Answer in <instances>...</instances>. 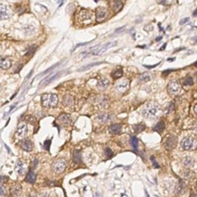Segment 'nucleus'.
Listing matches in <instances>:
<instances>
[{
    "instance_id": "1",
    "label": "nucleus",
    "mask_w": 197,
    "mask_h": 197,
    "mask_svg": "<svg viewBox=\"0 0 197 197\" xmlns=\"http://www.w3.org/2000/svg\"><path fill=\"white\" fill-rule=\"evenodd\" d=\"M116 42H111V43H106L104 45H96V46L89 49V50H87L86 52H83L82 55H86V56H100V55L104 53L107 49H109V48L116 45Z\"/></svg>"
},
{
    "instance_id": "2",
    "label": "nucleus",
    "mask_w": 197,
    "mask_h": 197,
    "mask_svg": "<svg viewBox=\"0 0 197 197\" xmlns=\"http://www.w3.org/2000/svg\"><path fill=\"white\" fill-rule=\"evenodd\" d=\"M160 109L155 104H147L143 109L142 113L146 118L156 119L160 113Z\"/></svg>"
},
{
    "instance_id": "3",
    "label": "nucleus",
    "mask_w": 197,
    "mask_h": 197,
    "mask_svg": "<svg viewBox=\"0 0 197 197\" xmlns=\"http://www.w3.org/2000/svg\"><path fill=\"white\" fill-rule=\"evenodd\" d=\"M42 104L47 108L56 107L58 104V96L56 94H44L42 96Z\"/></svg>"
},
{
    "instance_id": "4",
    "label": "nucleus",
    "mask_w": 197,
    "mask_h": 197,
    "mask_svg": "<svg viewBox=\"0 0 197 197\" xmlns=\"http://www.w3.org/2000/svg\"><path fill=\"white\" fill-rule=\"evenodd\" d=\"M67 166V162L66 159H57L53 162L52 164V169L56 173H60L65 170V169L66 168Z\"/></svg>"
},
{
    "instance_id": "5",
    "label": "nucleus",
    "mask_w": 197,
    "mask_h": 197,
    "mask_svg": "<svg viewBox=\"0 0 197 197\" xmlns=\"http://www.w3.org/2000/svg\"><path fill=\"white\" fill-rule=\"evenodd\" d=\"M79 20L83 24L90 23L93 19L92 13L86 9H83L81 12H79L78 15Z\"/></svg>"
},
{
    "instance_id": "6",
    "label": "nucleus",
    "mask_w": 197,
    "mask_h": 197,
    "mask_svg": "<svg viewBox=\"0 0 197 197\" xmlns=\"http://www.w3.org/2000/svg\"><path fill=\"white\" fill-rule=\"evenodd\" d=\"M181 91V86L177 81L172 80L168 84V92L170 95H177Z\"/></svg>"
},
{
    "instance_id": "7",
    "label": "nucleus",
    "mask_w": 197,
    "mask_h": 197,
    "mask_svg": "<svg viewBox=\"0 0 197 197\" xmlns=\"http://www.w3.org/2000/svg\"><path fill=\"white\" fill-rule=\"evenodd\" d=\"M194 146V139L192 138L186 137L184 138L181 142V146L183 150H189L192 149Z\"/></svg>"
},
{
    "instance_id": "8",
    "label": "nucleus",
    "mask_w": 197,
    "mask_h": 197,
    "mask_svg": "<svg viewBox=\"0 0 197 197\" xmlns=\"http://www.w3.org/2000/svg\"><path fill=\"white\" fill-rule=\"evenodd\" d=\"M107 16L106 9L103 7H98L95 11V16H96V21L102 22L105 19Z\"/></svg>"
},
{
    "instance_id": "9",
    "label": "nucleus",
    "mask_w": 197,
    "mask_h": 197,
    "mask_svg": "<svg viewBox=\"0 0 197 197\" xmlns=\"http://www.w3.org/2000/svg\"><path fill=\"white\" fill-rule=\"evenodd\" d=\"M28 133V126L25 123H22L19 125L17 129L16 134L19 137H24Z\"/></svg>"
},
{
    "instance_id": "10",
    "label": "nucleus",
    "mask_w": 197,
    "mask_h": 197,
    "mask_svg": "<svg viewBox=\"0 0 197 197\" xmlns=\"http://www.w3.org/2000/svg\"><path fill=\"white\" fill-rule=\"evenodd\" d=\"M11 16V10L5 5H0V19H8Z\"/></svg>"
},
{
    "instance_id": "11",
    "label": "nucleus",
    "mask_w": 197,
    "mask_h": 197,
    "mask_svg": "<svg viewBox=\"0 0 197 197\" xmlns=\"http://www.w3.org/2000/svg\"><path fill=\"white\" fill-rule=\"evenodd\" d=\"M176 142H177V139H176V136L175 135H171L170 137H169L167 139V140H166V145H165L166 149L169 150L174 149L176 145Z\"/></svg>"
},
{
    "instance_id": "12",
    "label": "nucleus",
    "mask_w": 197,
    "mask_h": 197,
    "mask_svg": "<svg viewBox=\"0 0 197 197\" xmlns=\"http://www.w3.org/2000/svg\"><path fill=\"white\" fill-rule=\"evenodd\" d=\"M129 89V82L127 80H123L119 82L116 85V89L119 93H125Z\"/></svg>"
},
{
    "instance_id": "13",
    "label": "nucleus",
    "mask_w": 197,
    "mask_h": 197,
    "mask_svg": "<svg viewBox=\"0 0 197 197\" xmlns=\"http://www.w3.org/2000/svg\"><path fill=\"white\" fill-rule=\"evenodd\" d=\"M21 147L22 150H24L26 152H30L32 150V143L29 139H24L21 142Z\"/></svg>"
},
{
    "instance_id": "14",
    "label": "nucleus",
    "mask_w": 197,
    "mask_h": 197,
    "mask_svg": "<svg viewBox=\"0 0 197 197\" xmlns=\"http://www.w3.org/2000/svg\"><path fill=\"white\" fill-rule=\"evenodd\" d=\"M22 192V187L21 185L19 184H16V185H12L10 190V193L13 197H17L18 196L21 194Z\"/></svg>"
},
{
    "instance_id": "15",
    "label": "nucleus",
    "mask_w": 197,
    "mask_h": 197,
    "mask_svg": "<svg viewBox=\"0 0 197 197\" xmlns=\"http://www.w3.org/2000/svg\"><path fill=\"white\" fill-rule=\"evenodd\" d=\"M15 169H16V171L19 174H20V175H23V174L26 173V166H25V164L23 163V162L20 161V160H19V161L17 162Z\"/></svg>"
},
{
    "instance_id": "16",
    "label": "nucleus",
    "mask_w": 197,
    "mask_h": 197,
    "mask_svg": "<svg viewBox=\"0 0 197 197\" xmlns=\"http://www.w3.org/2000/svg\"><path fill=\"white\" fill-rule=\"evenodd\" d=\"M61 73H62V72L51 75V76H49L47 79H45L44 80H43V82L41 83V86H46V85H48V84L51 83L52 81H53L54 79H56V78H58V77L60 76V74Z\"/></svg>"
},
{
    "instance_id": "17",
    "label": "nucleus",
    "mask_w": 197,
    "mask_h": 197,
    "mask_svg": "<svg viewBox=\"0 0 197 197\" xmlns=\"http://www.w3.org/2000/svg\"><path fill=\"white\" fill-rule=\"evenodd\" d=\"M12 66V62L7 58H2L0 59V68L3 69H7Z\"/></svg>"
},
{
    "instance_id": "18",
    "label": "nucleus",
    "mask_w": 197,
    "mask_h": 197,
    "mask_svg": "<svg viewBox=\"0 0 197 197\" xmlns=\"http://www.w3.org/2000/svg\"><path fill=\"white\" fill-rule=\"evenodd\" d=\"M121 129L122 126L120 124H114V125H112L109 127V133H111V134H113V135H116V134L120 133Z\"/></svg>"
},
{
    "instance_id": "19",
    "label": "nucleus",
    "mask_w": 197,
    "mask_h": 197,
    "mask_svg": "<svg viewBox=\"0 0 197 197\" xmlns=\"http://www.w3.org/2000/svg\"><path fill=\"white\" fill-rule=\"evenodd\" d=\"M72 160L75 163L79 164L82 162V154L79 150H75L72 154Z\"/></svg>"
},
{
    "instance_id": "20",
    "label": "nucleus",
    "mask_w": 197,
    "mask_h": 197,
    "mask_svg": "<svg viewBox=\"0 0 197 197\" xmlns=\"http://www.w3.org/2000/svg\"><path fill=\"white\" fill-rule=\"evenodd\" d=\"M109 85V80L108 79H100L99 82H98V87H99L100 89H106Z\"/></svg>"
},
{
    "instance_id": "21",
    "label": "nucleus",
    "mask_w": 197,
    "mask_h": 197,
    "mask_svg": "<svg viewBox=\"0 0 197 197\" xmlns=\"http://www.w3.org/2000/svg\"><path fill=\"white\" fill-rule=\"evenodd\" d=\"M36 175L32 170H29V172L27 174L26 178V181L27 183H34L36 182Z\"/></svg>"
},
{
    "instance_id": "22",
    "label": "nucleus",
    "mask_w": 197,
    "mask_h": 197,
    "mask_svg": "<svg viewBox=\"0 0 197 197\" xmlns=\"http://www.w3.org/2000/svg\"><path fill=\"white\" fill-rule=\"evenodd\" d=\"M112 7L113 9L115 12H118L119 11L122 9L123 8V3L120 1H114V2H112Z\"/></svg>"
},
{
    "instance_id": "23",
    "label": "nucleus",
    "mask_w": 197,
    "mask_h": 197,
    "mask_svg": "<svg viewBox=\"0 0 197 197\" xmlns=\"http://www.w3.org/2000/svg\"><path fill=\"white\" fill-rule=\"evenodd\" d=\"M151 79H152V77H151L150 73H148V72H144V73H143L139 76V82L142 83H146L148 81L151 80Z\"/></svg>"
},
{
    "instance_id": "24",
    "label": "nucleus",
    "mask_w": 197,
    "mask_h": 197,
    "mask_svg": "<svg viewBox=\"0 0 197 197\" xmlns=\"http://www.w3.org/2000/svg\"><path fill=\"white\" fill-rule=\"evenodd\" d=\"M59 120H60L62 124H66V125H69L72 123L71 119L69 118V116L66 114H62L59 117Z\"/></svg>"
},
{
    "instance_id": "25",
    "label": "nucleus",
    "mask_w": 197,
    "mask_h": 197,
    "mask_svg": "<svg viewBox=\"0 0 197 197\" xmlns=\"http://www.w3.org/2000/svg\"><path fill=\"white\" fill-rule=\"evenodd\" d=\"M153 129H154V131L157 132V133H162L164 131V129H165V124H164V123L162 121L159 122L156 125V126H155Z\"/></svg>"
},
{
    "instance_id": "26",
    "label": "nucleus",
    "mask_w": 197,
    "mask_h": 197,
    "mask_svg": "<svg viewBox=\"0 0 197 197\" xmlns=\"http://www.w3.org/2000/svg\"><path fill=\"white\" fill-rule=\"evenodd\" d=\"M131 145L133 147V149L137 151L138 150V139L135 136H132L131 137Z\"/></svg>"
},
{
    "instance_id": "27",
    "label": "nucleus",
    "mask_w": 197,
    "mask_h": 197,
    "mask_svg": "<svg viewBox=\"0 0 197 197\" xmlns=\"http://www.w3.org/2000/svg\"><path fill=\"white\" fill-rule=\"evenodd\" d=\"M122 76H123V70H122V69H117L116 71H115L114 72L112 73V78L115 79H117L120 78Z\"/></svg>"
},
{
    "instance_id": "28",
    "label": "nucleus",
    "mask_w": 197,
    "mask_h": 197,
    "mask_svg": "<svg viewBox=\"0 0 197 197\" xmlns=\"http://www.w3.org/2000/svg\"><path fill=\"white\" fill-rule=\"evenodd\" d=\"M193 80H192V77H190V76H188V77H186V78L184 79V81H183V85L184 86H192V85H193Z\"/></svg>"
},
{
    "instance_id": "29",
    "label": "nucleus",
    "mask_w": 197,
    "mask_h": 197,
    "mask_svg": "<svg viewBox=\"0 0 197 197\" xmlns=\"http://www.w3.org/2000/svg\"><path fill=\"white\" fill-rule=\"evenodd\" d=\"M145 125H143V124L142 123L137 124V125L134 126V129H135V131L136 133H140V132H142V131H143L145 129Z\"/></svg>"
},
{
    "instance_id": "30",
    "label": "nucleus",
    "mask_w": 197,
    "mask_h": 197,
    "mask_svg": "<svg viewBox=\"0 0 197 197\" xmlns=\"http://www.w3.org/2000/svg\"><path fill=\"white\" fill-rule=\"evenodd\" d=\"M183 163L186 166H191L193 165V160L190 157H185L183 159Z\"/></svg>"
},
{
    "instance_id": "31",
    "label": "nucleus",
    "mask_w": 197,
    "mask_h": 197,
    "mask_svg": "<svg viewBox=\"0 0 197 197\" xmlns=\"http://www.w3.org/2000/svg\"><path fill=\"white\" fill-rule=\"evenodd\" d=\"M109 119V116L106 114L102 115V116H99V119H100V121L101 122V123H105V122H106Z\"/></svg>"
},
{
    "instance_id": "32",
    "label": "nucleus",
    "mask_w": 197,
    "mask_h": 197,
    "mask_svg": "<svg viewBox=\"0 0 197 197\" xmlns=\"http://www.w3.org/2000/svg\"><path fill=\"white\" fill-rule=\"evenodd\" d=\"M105 154L107 156H108V158H110V157L112 156L113 152H112V151L109 148H106V149L105 150Z\"/></svg>"
},
{
    "instance_id": "33",
    "label": "nucleus",
    "mask_w": 197,
    "mask_h": 197,
    "mask_svg": "<svg viewBox=\"0 0 197 197\" xmlns=\"http://www.w3.org/2000/svg\"><path fill=\"white\" fill-rule=\"evenodd\" d=\"M50 145H51V141L50 140H46L45 143H44V148H45V150H49Z\"/></svg>"
},
{
    "instance_id": "34",
    "label": "nucleus",
    "mask_w": 197,
    "mask_h": 197,
    "mask_svg": "<svg viewBox=\"0 0 197 197\" xmlns=\"http://www.w3.org/2000/svg\"><path fill=\"white\" fill-rule=\"evenodd\" d=\"M100 64V62H97V63H93V64L91 65H89V66H85V67H83V69H79V71H83V70H86V69H88L89 67H92L93 66H96V65H99Z\"/></svg>"
},
{
    "instance_id": "35",
    "label": "nucleus",
    "mask_w": 197,
    "mask_h": 197,
    "mask_svg": "<svg viewBox=\"0 0 197 197\" xmlns=\"http://www.w3.org/2000/svg\"><path fill=\"white\" fill-rule=\"evenodd\" d=\"M8 181V177L0 176V184H4Z\"/></svg>"
},
{
    "instance_id": "36",
    "label": "nucleus",
    "mask_w": 197,
    "mask_h": 197,
    "mask_svg": "<svg viewBox=\"0 0 197 197\" xmlns=\"http://www.w3.org/2000/svg\"><path fill=\"white\" fill-rule=\"evenodd\" d=\"M0 194L3 195V196L6 195V190H5V188L3 187V185H0Z\"/></svg>"
},
{
    "instance_id": "37",
    "label": "nucleus",
    "mask_w": 197,
    "mask_h": 197,
    "mask_svg": "<svg viewBox=\"0 0 197 197\" xmlns=\"http://www.w3.org/2000/svg\"><path fill=\"white\" fill-rule=\"evenodd\" d=\"M151 160H152V163H153V166H154L156 168H159V167H160V166H159V164L156 162V159H155L154 157L151 156Z\"/></svg>"
},
{
    "instance_id": "38",
    "label": "nucleus",
    "mask_w": 197,
    "mask_h": 197,
    "mask_svg": "<svg viewBox=\"0 0 197 197\" xmlns=\"http://www.w3.org/2000/svg\"><path fill=\"white\" fill-rule=\"evenodd\" d=\"M189 20H190V18H185V19H182L180 21V22H179V24H180V25H183V24L186 23Z\"/></svg>"
},
{
    "instance_id": "39",
    "label": "nucleus",
    "mask_w": 197,
    "mask_h": 197,
    "mask_svg": "<svg viewBox=\"0 0 197 197\" xmlns=\"http://www.w3.org/2000/svg\"><path fill=\"white\" fill-rule=\"evenodd\" d=\"M37 165H38V160L37 159H34V161L32 162V168H36Z\"/></svg>"
},
{
    "instance_id": "40",
    "label": "nucleus",
    "mask_w": 197,
    "mask_h": 197,
    "mask_svg": "<svg viewBox=\"0 0 197 197\" xmlns=\"http://www.w3.org/2000/svg\"><path fill=\"white\" fill-rule=\"evenodd\" d=\"M69 102H69V105H71V100H72V98L71 97H69ZM68 99H64V106L66 105V106H68Z\"/></svg>"
},
{
    "instance_id": "41",
    "label": "nucleus",
    "mask_w": 197,
    "mask_h": 197,
    "mask_svg": "<svg viewBox=\"0 0 197 197\" xmlns=\"http://www.w3.org/2000/svg\"><path fill=\"white\" fill-rule=\"evenodd\" d=\"M194 111H195V112L197 114V104L195 106V107H194Z\"/></svg>"
},
{
    "instance_id": "42",
    "label": "nucleus",
    "mask_w": 197,
    "mask_h": 197,
    "mask_svg": "<svg viewBox=\"0 0 197 197\" xmlns=\"http://www.w3.org/2000/svg\"><path fill=\"white\" fill-rule=\"evenodd\" d=\"M196 15H197V10H196L194 13H193V16H196Z\"/></svg>"
},
{
    "instance_id": "43",
    "label": "nucleus",
    "mask_w": 197,
    "mask_h": 197,
    "mask_svg": "<svg viewBox=\"0 0 197 197\" xmlns=\"http://www.w3.org/2000/svg\"><path fill=\"white\" fill-rule=\"evenodd\" d=\"M194 66H197V62H195V63H194Z\"/></svg>"
},
{
    "instance_id": "44",
    "label": "nucleus",
    "mask_w": 197,
    "mask_h": 197,
    "mask_svg": "<svg viewBox=\"0 0 197 197\" xmlns=\"http://www.w3.org/2000/svg\"><path fill=\"white\" fill-rule=\"evenodd\" d=\"M196 76H197V73H196Z\"/></svg>"
}]
</instances>
